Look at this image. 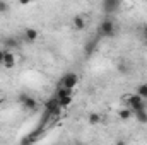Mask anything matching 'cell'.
Masks as SVG:
<instances>
[{"instance_id":"obj_1","label":"cell","mask_w":147,"mask_h":145,"mask_svg":"<svg viewBox=\"0 0 147 145\" xmlns=\"http://www.w3.org/2000/svg\"><path fill=\"white\" fill-rule=\"evenodd\" d=\"M123 103L127 108H130L132 111H139V109H146V103L144 99L137 94V92H132V94H127L123 97Z\"/></svg>"},{"instance_id":"obj_2","label":"cell","mask_w":147,"mask_h":145,"mask_svg":"<svg viewBox=\"0 0 147 145\" xmlns=\"http://www.w3.org/2000/svg\"><path fill=\"white\" fill-rule=\"evenodd\" d=\"M98 33L101 34L103 38H113L116 34V24H115V21L113 19H105L101 24H99V28H98Z\"/></svg>"},{"instance_id":"obj_3","label":"cell","mask_w":147,"mask_h":145,"mask_svg":"<svg viewBox=\"0 0 147 145\" xmlns=\"http://www.w3.org/2000/svg\"><path fill=\"white\" fill-rule=\"evenodd\" d=\"M77 84H79V75L75 72H67L62 75L58 85H63V87H69V89H75Z\"/></svg>"},{"instance_id":"obj_4","label":"cell","mask_w":147,"mask_h":145,"mask_svg":"<svg viewBox=\"0 0 147 145\" xmlns=\"http://www.w3.org/2000/svg\"><path fill=\"white\" fill-rule=\"evenodd\" d=\"M17 65V56H16V53L12 51V50H3V63H2V67H5V68H14Z\"/></svg>"},{"instance_id":"obj_5","label":"cell","mask_w":147,"mask_h":145,"mask_svg":"<svg viewBox=\"0 0 147 145\" xmlns=\"http://www.w3.org/2000/svg\"><path fill=\"white\" fill-rule=\"evenodd\" d=\"M86 26H87V21L84 15H74L72 17V28L75 31H82V29H86Z\"/></svg>"},{"instance_id":"obj_6","label":"cell","mask_w":147,"mask_h":145,"mask_svg":"<svg viewBox=\"0 0 147 145\" xmlns=\"http://www.w3.org/2000/svg\"><path fill=\"white\" fill-rule=\"evenodd\" d=\"M22 36H24L26 41L33 43V41H36L38 38H39V33H38V29H34V28H26V29L22 31Z\"/></svg>"},{"instance_id":"obj_7","label":"cell","mask_w":147,"mask_h":145,"mask_svg":"<svg viewBox=\"0 0 147 145\" xmlns=\"http://www.w3.org/2000/svg\"><path fill=\"white\" fill-rule=\"evenodd\" d=\"M118 5H120V0H103V9L106 14L115 12L118 9Z\"/></svg>"},{"instance_id":"obj_8","label":"cell","mask_w":147,"mask_h":145,"mask_svg":"<svg viewBox=\"0 0 147 145\" xmlns=\"http://www.w3.org/2000/svg\"><path fill=\"white\" fill-rule=\"evenodd\" d=\"M2 43H3V50H16L19 46V41L14 36H5Z\"/></svg>"},{"instance_id":"obj_9","label":"cell","mask_w":147,"mask_h":145,"mask_svg":"<svg viewBox=\"0 0 147 145\" xmlns=\"http://www.w3.org/2000/svg\"><path fill=\"white\" fill-rule=\"evenodd\" d=\"M21 106H22L24 109H28V111H34V109L38 108V101L34 99V97H33V96H28Z\"/></svg>"},{"instance_id":"obj_10","label":"cell","mask_w":147,"mask_h":145,"mask_svg":"<svg viewBox=\"0 0 147 145\" xmlns=\"http://www.w3.org/2000/svg\"><path fill=\"white\" fill-rule=\"evenodd\" d=\"M132 116H134V111H132L130 108H127V106H125V108H121L120 111H118V118H120L121 121H128Z\"/></svg>"},{"instance_id":"obj_11","label":"cell","mask_w":147,"mask_h":145,"mask_svg":"<svg viewBox=\"0 0 147 145\" xmlns=\"http://www.w3.org/2000/svg\"><path fill=\"white\" fill-rule=\"evenodd\" d=\"M74 89H69V87H63V85H58L57 87V92H55V96L60 99V97H65V96H70L72 94Z\"/></svg>"},{"instance_id":"obj_12","label":"cell","mask_w":147,"mask_h":145,"mask_svg":"<svg viewBox=\"0 0 147 145\" xmlns=\"http://www.w3.org/2000/svg\"><path fill=\"white\" fill-rule=\"evenodd\" d=\"M58 104L62 106L63 109H69L70 106L74 104V97H72V94L70 96H65V97H60L58 99Z\"/></svg>"},{"instance_id":"obj_13","label":"cell","mask_w":147,"mask_h":145,"mask_svg":"<svg viewBox=\"0 0 147 145\" xmlns=\"http://www.w3.org/2000/svg\"><path fill=\"white\" fill-rule=\"evenodd\" d=\"M134 114H135V119L139 121V123H147V109H139V111H134Z\"/></svg>"},{"instance_id":"obj_14","label":"cell","mask_w":147,"mask_h":145,"mask_svg":"<svg viewBox=\"0 0 147 145\" xmlns=\"http://www.w3.org/2000/svg\"><path fill=\"white\" fill-rule=\"evenodd\" d=\"M101 119H103V118H101V114H99V113H91V114L87 116V121H89L91 125H99V123H101Z\"/></svg>"},{"instance_id":"obj_15","label":"cell","mask_w":147,"mask_h":145,"mask_svg":"<svg viewBox=\"0 0 147 145\" xmlns=\"http://www.w3.org/2000/svg\"><path fill=\"white\" fill-rule=\"evenodd\" d=\"M135 92H137L144 101H146V99H147V84H139V85H137V89H135Z\"/></svg>"},{"instance_id":"obj_16","label":"cell","mask_w":147,"mask_h":145,"mask_svg":"<svg viewBox=\"0 0 147 145\" xmlns=\"http://www.w3.org/2000/svg\"><path fill=\"white\" fill-rule=\"evenodd\" d=\"M116 68H118V72H120V73H128V72H130V65H128V63H125V62L118 63V67H116Z\"/></svg>"},{"instance_id":"obj_17","label":"cell","mask_w":147,"mask_h":145,"mask_svg":"<svg viewBox=\"0 0 147 145\" xmlns=\"http://www.w3.org/2000/svg\"><path fill=\"white\" fill-rule=\"evenodd\" d=\"M96 44H98V41H91V43H89V46L86 44V55H91V53L96 50Z\"/></svg>"},{"instance_id":"obj_18","label":"cell","mask_w":147,"mask_h":145,"mask_svg":"<svg viewBox=\"0 0 147 145\" xmlns=\"http://www.w3.org/2000/svg\"><path fill=\"white\" fill-rule=\"evenodd\" d=\"M9 9H10V5H9L5 0H0V14H5V12H9Z\"/></svg>"},{"instance_id":"obj_19","label":"cell","mask_w":147,"mask_h":145,"mask_svg":"<svg viewBox=\"0 0 147 145\" xmlns=\"http://www.w3.org/2000/svg\"><path fill=\"white\" fill-rule=\"evenodd\" d=\"M26 97H28V94H26V92H22V94H19V97H17V103H19V104H22Z\"/></svg>"},{"instance_id":"obj_20","label":"cell","mask_w":147,"mask_h":145,"mask_svg":"<svg viewBox=\"0 0 147 145\" xmlns=\"http://www.w3.org/2000/svg\"><path fill=\"white\" fill-rule=\"evenodd\" d=\"M19 2V5H28V3H31L33 0H17Z\"/></svg>"},{"instance_id":"obj_21","label":"cell","mask_w":147,"mask_h":145,"mask_svg":"<svg viewBox=\"0 0 147 145\" xmlns=\"http://www.w3.org/2000/svg\"><path fill=\"white\" fill-rule=\"evenodd\" d=\"M3 63V48H0V65Z\"/></svg>"},{"instance_id":"obj_22","label":"cell","mask_w":147,"mask_h":145,"mask_svg":"<svg viewBox=\"0 0 147 145\" xmlns=\"http://www.w3.org/2000/svg\"><path fill=\"white\" fill-rule=\"evenodd\" d=\"M142 36H144V39L147 41V26L144 28V29H142Z\"/></svg>"},{"instance_id":"obj_23","label":"cell","mask_w":147,"mask_h":145,"mask_svg":"<svg viewBox=\"0 0 147 145\" xmlns=\"http://www.w3.org/2000/svg\"><path fill=\"white\" fill-rule=\"evenodd\" d=\"M146 2H147V0H146Z\"/></svg>"}]
</instances>
